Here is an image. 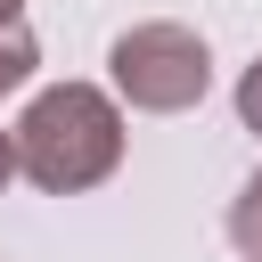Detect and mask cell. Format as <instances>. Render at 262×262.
<instances>
[{
  "mask_svg": "<svg viewBox=\"0 0 262 262\" xmlns=\"http://www.w3.org/2000/svg\"><path fill=\"white\" fill-rule=\"evenodd\" d=\"M8 147H16V172L33 188L82 196V188L115 180V164H123V106L98 82H49L8 123Z\"/></svg>",
  "mask_w": 262,
  "mask_h": 262,
  "instance_id": "6da1fadb",
  "label": "cell"
},
{
  "mask_svg": "<svg viewBox=\"0 0 262 262\" xmlns=\"http://www.w3.org/2000/svg\"><path fill=\"white\" fill-rule=\"evenodd\" d=\"M106 74H115L123 106H139V115H188L213 90V49H205V33H188L172 16H147L131 33H115Z\"/></svg>",
  "mask_w": 262,
  "mask_h": 262,
  "instance_id": "7a4b0ae2",
  "label": "cell"
},
{
  "mask_svg": "<svg viewBox=\"0 0 262 262\" xmlns=\"http://www.w3.org/2000/svg\"><path fill=\"white\" fill-rule=\"evenodd\" d=\"M229 246H237L246 262H262V164H254V180L229 196Z\"/></svg>",
  "mask_w": 262,
  "mask_h": 262,
  "instance_id": "3957f363",
  "label": "cell"
},
{
  "mask_svg": "<svg viewBox=\"0 0 262 262\" xmlns=\"http://www.w3.org/2000/svg\"><path fill=\"white\" fill-rule=\"evenodd\" d=\"M33 66H41V41H33L25 25H0V98H8V90H25V82H33Z\"/></svg>",
  "mask_w": 262,
  "mask_h": 262,
  "instance_id": "277c9868",
  "label": "cell"
},
{
  "mask_svg": "<svg viewBox=\"0 0 262 262\" xmlns=\"http://www.w3.org/2000/svg\"><path fill=\"white\" fill-rule=\"evenodd\" d=\"M237 123H246V131L262 139V57H254V66L237 74Z\"/></svg>",
  "mask_w": 262,
  "mask_h": 262,
  "instance_id": "5b68a950",
  "label": "cell"
},
{
  "mask_svg": "<svg viewBox=\"0 0 262 262\" xmlns=\"http://www.w3.org/2000/svg\"><path fill=\"white\" fill-rule=\"evenodd\" d=\"M16 180V147H8V131H0V188Z\"/></svg>",
  "mask_w": 262,
  "mask_h": 262,
  "instance_id": "8992f818",
  "label": "cell"
},
{
  "mask_svg": "<svg viewBox=\"0 0 262 262\" xmlns=\"http://www.w3.org/2000/svg\"><path fill=\"white\" fill-rule=\"evenodd\" d=\"M0 25H25V0H0Z\"/></svg>",
  "mask_w": 262,
  "mask_h": 262,
  "instance_id": "52a82bcc",
  "label": "cell"
}]
</instances>
